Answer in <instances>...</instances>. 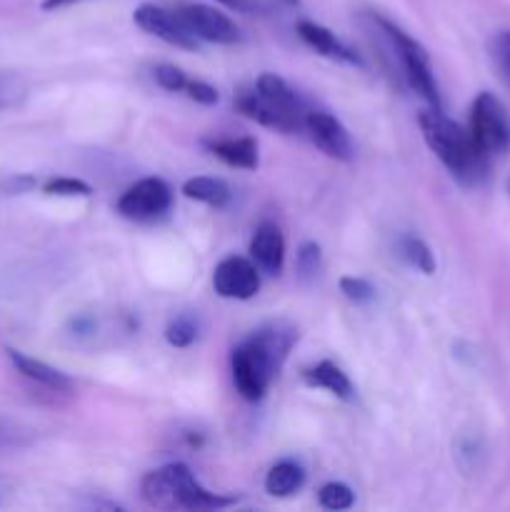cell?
I'll return each mask as SVG.
<instances>
[{
  "label": "cell",
  "instance_id": "cell-6",
  "mask_svg": "<svg viewBox=\"0 0 510 512\" xmlns=\"http://www.w3.org/2000/svg\"><path fill=\"white\" fill-rule=\"evenodd\" d=\"M173 205V190L163 178H143L118 198V213L135 223L163 218Z\"/></svg>",
  "mask_w": 510,
  "mask_h": 512
},
{
  "label": "cell",
  "instance_id": "cell-19",
  "mask_svg": "<svg viewBox=\"0 0 510 512\" xmlns=\"http://www.w3.org/2000/svg\"><path fill=\"white\" fill-rule=\"evenodd\" d=\"M183 195L185 198L195 200V203L210 205V208H225L233 198V190L225 180L210 178V175H198V178H190L183 183Z\"/></svg>",
  "mask_w": 510,
  "mask_h": 512
},
{
  "label": "cell",
  "instance_id": "cell-29",
  "mask_svg": "<svg viewBox=\"0 0 510 512\" xmlns=\"http://www.w3.org/2000/svg\"><path fill=\"white\" fill-rule=\"evenodd\" d=\"M35 180L30 175H15V178L5 180V190L8 193H25L28 188H33Z\"/></svg>",
  "mask_w": 510,
  "mask_h": 512
},
{
  "label": "cell",
  "instance_id": "cell-18",
  "mask_svg": "<svg viewBox=\"0 0 510 512\" xmlns=\"http://www.w3.org/2000/svg\"><path fill=\"white\" fill-rule=\"evenodd\" d=\"M303 483V465L295 463V460H280L265 475V493L273 495V498H290V495L303 488Z\"/></svg>",
  "mask_w": 510,
  "mask_h": 512
},
{
  "label": "cell",
  "instance_id": "cell-5",
  "mask_svg": "<svg viewBox=\"0 0 510 512\" xmlns=\"http://www.w3.org/2000/svg\"><path fill=\"white\" fill-rule=\"evenodd\" d=\"M470 135L488 155L510 150V115L493 93H480L470 105Z\"/></svg>",
  "mask_w": 510,
  "mask_h": 512
},
{
  "label": "cell",
  "instance_id": "cell-26",
  "mask_svg": "<svg viewBox=\"0 0 510 512\" xmlns=\"http://www.w3.org/2000/svg\"><path fill=\"white\" fill-rule=\"evenodd\" d=\"M340 293L350 300V303H370L375 298V285L365 278H355V275H345L340 278Z\"/></svg>",
  "mask_w": 510,
  "mask_h": 512
},
{
  "label": "cell",
  "instance_id": "cell-11",
  "mask_svg": "<svg viewBox=\"0 0 510 512\" xmlns=\"http://www.w3.org/2000/svg\"><path fill=\"white\" fill-rule=\"evenodd\" d=\"M295 30H298L300 40H303L308 48H313L315 53L325 55V58L330 60H340V63L363 65V58H360L353 48H348V45H345L333 30L325 28V25L313 23V20H298Z\"/></svg>",
  "mask_w": 510,
  "mask_h": 512
},
{
  "label": "cell",
  "instance_id": "cell-1",
  "mask_svg": "<svg viewBox=\"0 0 510 512\" xmlns=\"http://www.w3.org/2000/svg\"><path fill=\"white\" fill-rule=\"evenodd\" d=\"M298 343V328L288 320H273L238 343L230 355V373L235 390L248 403L265 398L270 383L278 378L290 350Z\"/></svg>",
  "mask_w": 510,
  "mask_h": 512
},
{
  "label": "cell",
  "instance_id": "cell-21",
  "mask_svg": "<svg viewBox=\"0 0 510 512\" xmlns=\"http://www.w3.org/2000/svg\"><path fill=\"white\" fill-rule=\"evenodd\" d=\"M318 503L325 510H350L355 505V493L345 483H325L318 490Z\"/></svg>",
  "mask_w": 510,
  "mask_h": 512
},
{
  "label": "cell",
  "instance_id": "cell-20",
  "mask_svg": "<svg viewBox=\"0 0 510 512\" xmlns=\"http://www.w3.org/2000/svg\"><path fill=\"white\" fill-rule=\"evenodd\" d=\"M398 248H400V255H403V258L408 260L415 270H420L423 275L435 273V255H433V250L428 248V243H425V240L415 238V235H403L398 243Z\"/></svg>",
  "mask_w": 510,
  "mask_h": 512
},
{
  "label": "cell",
  "instance_id": "cell-2",
  "mask_svg": "<svg viewBox=\"0 0 510 512\" xmlns=\"http://www.w3.org/2000/svg\"><path fill=\"white\" fill-rule=\"evenodd\" d=\"M418 125L428 148L460 185L475 188L485 183L490 173V155L475 143L468 128L450 120L443 110L433 108L418 115Z\"/></svg>",
  "mask_w": 510,
  "mask_h": 512
},
{
  "label": "cell",
  "instance_id": "cell-17",
  "mask_svg": "<svg viewBox=\"0 0 510 512\" xmlns=\"http://www.w3.org/2000/svg\"><path fill=\"white\" fill-rule=\"evenodd\" d=\"M303 380L310 385V388H323L340 400L355 398V385L350 383L348 375H345L333 360H320L318 365L305 370Z\"/></svg>",
  "mask_w": 510,
  "mask_h": 512
},
{
  "label": "cell",
  "instance_id": "cell-23",
  "mask_svg": "<svg viewBox=\"0 0 510 512\" xmlns=\"http://www.w3.org/2000/svg\"><path fill=\"white\" fill-rule=\"evenodd\" d=\"M195 338H198V325H195V320L190 315H178L165 328V340L173 348H188V345L195 343Z\"/></svg>",
  "mask_w": 510,
  "mask_h": 512
},
{
  "label": "cell",
  "instance_id": "cell-28",
  "mask_svg": "<svg viewBox=\"0 0 510 512\" xmlns=\"http://www.w3.org/2000/svg\"><path fill=\"white\" fill-rule=\"evenodd\" d=\"M183 93L188 95L190 100H195V103H200V105H215V103H218V98H220L218 90H215L210 83H203V80H188V83H185Z\"/></svg>",
  "mask_w": 510,
  "mask_h": 512
},
{
  "label": "cell",
  "instance_id": "cell-24",
  "mask_svg": "<svg viewBox=\"0 0 510 512\" xmlns=\"http://www.w3.org/2000/svg\"><path fill=\"white\" fill-rule=\"evenodd\" d=\"M295 265H298V273L303 280H315L323 270V253H320V245L308 240L298 248V258H295Z\"/></svg>",
  "mask_w": 510,
  "mask_h": 512
},
{
  "label": "cell",
  "instance_id": "cell-3",
  "mask_svg": "<svg viewBox=\"0 0 510 512\" xmlns=\"http://www.w3.org/2000/svg\"><path fill=\"white\" fill-rule=\"evenodd\" d=\"M140 495L150 508L158 510H220L235 505V498L210 493L198 483L188 465L170 463L153 470L140 483Z\"/></svg>",
  "mask_w": 510,
  "mask_h": 512
},
{
  "label": "cell",
  "instance_id": "cell-31",
  "mask_svg": "<svg viewBox=\"0 0 510 512\" xmlns=\"http://www.w3.org/2000/svg\"><path fill=\"white\" fill-rule=\"evenodd\" d=\"M215 3H223V5H228V8H235V10H248L250 8L248 0H215Z\"/></svg>",
  "mask_w": 510,
  "mask_h": 512
},
{
  "label": "cell",
  "instance_id": "cell-4",
  "mask_svg": "<svg viewBox=\"0 0 510 512\" xmlns=\"http://www.w3.org/2000/svg\"><path fill=\"white\" fill-rule=\"evenodd\" d=\"M373 20L378 23L380 33L388 38L395 58L400 60V68H403V75L410 88L428 103V108L443 110V98H440V88L438 80H435V70L433 63H430L428 50L418 40L410 38L403 28H398L393 20L383 18V15H373Z\"/></svg>",
  "mask_w": 510,
  "mask_h": 512
},
{
  "label": "cell",
  "instance_id": "cell-27",
  "mask_svg": "<svg viewBox=\"0 0 510 512\" xmlns=\"http://www.w3.org/2000/svg\"><path fill=\"white\" fill-rule=\"evenodd\" d=\"M155 75V83L160 85L163 90H168V93H183L185 90V83H188V75L183 73L180 68H175V65H158V68L153 70Z\"/></svg>",
  "mask_w": 510,
  "mask_h": 512
},
{
  "label": "cell",
  "instance_id": "cell-13",
  "mask_svg": "<svg viewBox=\"0 0 510 512\" xmlns=\"http://www.w3.org/2000/svg\"><path fill=\"white\" fill-rule=\"evenodd\" d=\"M255 90H258L260 98H263L265 103H270L278 113H283L285 118L293 120L298 128L303 125L305 113H308V110L303 108V100H300L298 93L290 88L288 80H283L275 73H263L258 80H255Z\"/></svg>",
  "mask_w": 510,
  "mask_h": 512
},
{
  "label": "cell",
  "instance_id": "cell-9",
  "mask_svg": "<svg viewBox=\"0 0 510 512\" xmlns=\"http://www.w3.org/2000/svg\"><path fill=\"white\" fill-rule=\"evenodd\" d=\"M133 20L138 28H143L145 33L155 35V38L165 40L168 45H175V48L183 50H198V38L188 30V25L180 20L178 10H165L160 5L143 3L135 8Z\"/></svg>",
  "mask_w": 510,
  "mask_h": 512
},
{
  "label": "cell",
  "instance_id": "cell-25",
  "mask_svg": "<svg viewBox=\"0 0 510 512\" xmlns=\"http://www.w3.org/2000/svg\"><path fill=\"white\" fill-rule=\"evenodd\" d=\"M43 190L48 195H60V198H88V195H93V188L78 178H53L45 183Z\"/></svg>",
  "mask_w": 510,
  "mask_h": 512
},
{
  "label": "cell",
  "instance_id": "cell-10",
  "mask_svg": "<svg viewBox=\"0 0 510 512\" xmlns=\"http://www.w3.org/2000/svg\"><path fill=\"white\" fill-rule=\"evenodd\" d=\"M303 128L308 130L315 148L323 150L328 158L340 160V163H350L355 158L350 133L335 115L325 113V110H308L303 120Z\"/></svg>",
  "mask_w": 510,
  "mask_h": 512
},
{
  "label": "cell",
  "instance_id": "cell-22",
  "mask_svg": "<svg viewBox=\"0 0 510 512\" xmlns=\"http://www.w3.org/2000/svg\"><path fill=\"white\" fill-rule=\"evenodd\" d=\"M488 53L495 70H498L500 80L510 88V30H500V33H495L490 38Z\"/></svg>",
  "mask_w": 510,
  "mask_h": 512
},
{
  "label": "cell",
  "instance_id": "cell-32",
  "mask_svg": "<svg viewBox=\"0 0 510 512\" xmlns=\"http://www.w3.org/2000/svg\"><path fill=\"white\" fill-rule=\"evenodd\" d=\"M270 3H280V5H298L300 0H270Z\"/></svg>",
  "mask_w": 510,
  "mask_h": 512
},
{
  "label": "cell",
  "instance_id": "cell-7",
  "mask_svg": "<svg viewBox=\"0 0 510 512\" xmlns=\"http://www.w3.org/2000/svg\"><path fill=\"white\" fill-rule=\"evenodd\" d=\"M178 15L198 40H208V43L218 45H235L243 40V30L235 25V20H230L223 10L213 8V5H180Z\"/></svg>",
  "mask_w": 510,
  "mask_h": 512
},
{
  "label": "cell",
  "instance_id": "cell-8",
  "mask_svg": "<svg viewBox=\"0 0 510 512\" xmlns=\"http://www.w3.org/2000/svg\"><path fill=\"white\" fill-rule=\"evenodd\" d=\"M213 288L220 298L250 300L260 290L258 265L240 255L223 258L213 270Z\"/></svg>",
  "mask_w": 510,
  "mask_h": 512
},
{
  "label": "cell",
  "instance_id": "cell-14",
  "mask_svg": "<svg viewBox=\"0 0 510 512\" xmlns=\"http://www.w3.org/2000/svg\"><path fill=\"white\" fill-rule=\"evenodd\" d=\"M5 353H8L13 368L18 370L23 378L33 380L35 385H40V388L53 390V393H70V390H73V385H75L73 378H70V375H65L63 370L53 368V365L43 363V360L30 358V355L20 353V350L8 348Z\"/></svg>",
  "mask_w": 510,
  "mask_h": 512
},
{
  "label": "cell",
  "instance_id": "cell-16",
  "mask_svg": "<svg viewBox=\"0 0 510 512\" xmlns=\"http://www.w3.org/2000/svg\"><path fill=\"white\" fill-rule=\"evenodd\" d=\"M205 148L223 160L230 168L255 170L260 165L258 143L255 138H225V140H205Z\"/></svg>",
  "mask_w": 510,
  "mask_h": 512
},
{
  "label": "cell",
  "instance_id": "cell-12",
  "mask_svg": "<svg viewBox=\"0 0 510 512\" xmlns=\"http://www.w3.org/2000/svg\"><path fill=\"white\" fill-rule=\"evenodd\" d=\"M250 258L268 275H280L285 265V238L275 223H260L250 240Z\"/></svg>",
  "mask_w": 510,
  "mask_h": 512
},
{
  "label": "cell",
  "instance_id": "cell-15",
  "mask_svg": "<svg viewBox=\"0 0 510 512\" xmlns=\"http://www.w3.org/2000/svg\"><path fill=\"white\" fill-rule=\"evenodd\" d=\"M235 108H238L245 118L255 120V123L265 125V128L280 130V133H293V130H298V125H295L293 120H288L283 113H278L273 105L265 103L255 88L240 90L238 98H235Z\"/></svg>",
  "mask_w": 510,
  "mask_h": 512
},
{
  "label": "cell",
  "instance_id": "cell-30",
  "mask_svg": "<svg viewBox=\"0 0 510 512\" xmlns=\"http://www.w3.org/2000/svg\"><path fill=\"white\" fill-rule=\"evenodd\" d=\"M73 3H80V0H43V5H40V8L58 10V8H65V5H73Z\"/></svg>",
  "mask_w": 510,
  "mask_h": 512
}]
</instances>
